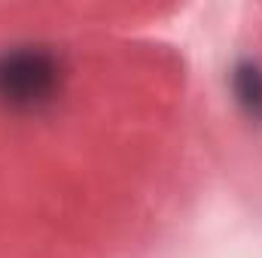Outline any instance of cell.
<instances>
[{"instance_id": "cell-1", "label": "cell", "mask_w": 262, "mask_h": 258, "mask_svg": "<svg viewBox=\"0 0 262 258\" xmlns=\"http://www.w3.org/2000/svg\"><path fill=\"white\" fill-rule=\"evenodd\" d=\"M58 94V64L52 55L21 49L0 58V100L15 110H40Z\"/></svg>"}, {"instance_id": "cell-2", "label": "cell", "mask_w": 262, "mask_h": 258, "mask_svg": "<svg viewBox=\"0 0 262 258\" xmlns=\"http://www.w3.org/2000/svg\"><path fill=\"white\" fill-rule=\"evenodd\" d=\"M235 91H238V100L247 107V113L262 119V73L259 70L241 67L235 73Z\"/></svg>"}]
</instances>
